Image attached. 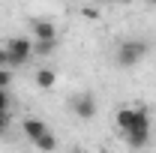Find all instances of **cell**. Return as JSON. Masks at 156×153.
<instances>
[{
    "instance_id": "10",
    "label": "cell",
    "mask_w": 156,
    "mask_h": 153,
    "mask_svg": "<svg viewBox=\"0 0 156 153\" xmlns=\"http://www.w3.org/2000/svg\"><path fill=\"white\" fill-rule=\"evenodd\" d=\"M12 84V69H0V90H9Z\"/></svg>"
},
{
    "instance_id": "2",
    "label": "cell",
    "mask_w": 156,
    "mask_h": 153,
    "mask_svg": "<svg viewBox=\"0 0 156 153\" xmlns=\"http://www.w3.org/2000/svg\"><path fill=\"white\" fill-rule=\"evenodd\" d=\"M6 57H9V69H15V66H24L27 60L33 57V39L30 36H12L6 39Z\"/></svg>"
},
{
    "instance_id": "7",
    "label": "cell",
    "mask_w": 156,
    "mask_h": 153,
    "mask_svg": "<svg viewBox=\"0 0 156 153\" xmlns=\"http://www.w3.org/2000/svg\"><path fill=\"white\" fill-rule=\"evenodd\" d=\"M45 132H48V126H45L42 120H36V117H27V120H24V135H27L30 141H39Z\"/></svg>"
},
{
    "instance_id": "3",
    "label": "cell",
    "mask_w": 156,
    "mask_h": 153,
    "mask_svg": "<svg viewBox=\"0 0 156 153\" xmlns=\"http://www.w3.org/2000/svg\"><path fill=\"white\" fill-rule=\"evenodd\" d=\"M147 54V42L141 39H126L120 48H117V63L120 66H138Z\"/></svg>"
},
{
    "instance_id": "14",
    "label": "cell",
    "mask_w": 156,
    "mask_h": 153,
    "mask_svg": "<svg viewBox=\"0 0 156 153\" xmlns=\"http://www.w3.org/2000/svg\"><path fill=\"white\" fill-rule=\"evenodd\" d=\"M0 69H9V57H6V48L0 45Z\"/></svg>"
},
{
    "instance_id": "5",
    "label": "cell",
    "mask_w": 156,
    "mask_h": 153,
    "mask_svg": "<svg viewBox=\"0 0 156 153\" xmlns=\"http://www.w3.org/2000/svg\"><path fill=\"white\" fill-rule=\"evenodd\" d=\"M72 108H75V114L81 117V120H93V117H96V99L90 93H81V96H75Z\"/></svg>"
},
{
    "instance_id": "13",
    "label": "cell",
    "mask_w": 156,
    "mask_h": 153,
    "mask_svg": "<svg viewBox=\"0 0 156 153\" xmlns=\"http://www.w3.org/2000/svg\"><path fill=\"white\" fill-rule=\"evenodd\" d=\"M9 129V111H0V132Z\"/></svg>"
},
{
    "instance_id": "4",
    "label": "cell",
    "mask_w": 156,
    "mask_h": 153,
    "mask_svg": "<svg viewBox=\"0 0 156 153\" xmlns=\"http://www.w3.org/2000/svg\"><path fill=\"white\" fill-rule=\"evenodd\" d=\"M30 39L33 42H57V27L48 18H33L30 21Z\"/></svg>"
},
{
    "instance_id": "6",
    "label": "cell",
    "mask_w": 156,
    "mask_h": 153,
    "mask_svg": "<svg viewBox=\"0 0 156 153\" xmlns=\"http://www.w3.org/2000/svg\"><path fill=\"white\" fill-rule=\"evenodd\" d=\"M54 84H57V72H54L51 66L36 69V87H39V90H51Z\"/></svg>"
},
{
    "instance_id": "15",
    "label": "cell",
    "mask_w": 156,
    "mask_h": 153,
    "mask_svg": "<svg viewBox=\"0 0 156 153\" xmlns=\"http://www.w3.org/2000/svg\"><path fill=\"white\" fill-rule=\"evenodd\" d=\"M117 3H132V0H117Z\"/></svg>"
},
{
    "instance_id": "12",
    "label": "cell",
    "mask_w": 156,
    "mask_h": 153,
    "mask_svg": "<svg viewBox=\"0 0 156 153\" xmlns=\"http://www.w3.org/2000/svg\"><path fill=\"white\" fill-rule=\"evenodd\" d=\"M12 99H9V90H0V111H9Z\"/></svg>"
},
{
    "instance_id": "17",
    "label": "cell",
    "mask_w": 156,
    "mask_h": 153,
    "mask_svg": "<svg viewBox=\"0 0 156 153\" xmlns=\"http://www.w3.org/2000/svg\"><path fill=\"white\" fill-rule=\"evenodd\" d=\"M147 3H156V0H147Z\"/></svg>"
},
{
    "instance_id": "11",
    "label": "cell",
    "mask_w": 156,
    "mask_h": 153,
    "mask_svg": "<svg viewBox=\"0 0 156 153\" xmlns=\"http://www.w3.org/2000/svg\"><path fill=\"white\" fill-rule=\"evenodd\" d=\"M81 15H84L87 21H96V18H99V9H96V6H84V9H81Z\"/></svg>"
},
{
    "instance_id": "16",
    "label": "cell",
    "mask_w": 156,
    "mask_h": 153,
    "mask_svg": "<svg viewBox=\"0 0 156 153\" xmlns=\"http://www.w3.org/2000/svg\"><path fill=\"white\" fill-rule=\"evenodd\" d=\"M69 153H84V150H69Z\"/></svg>"
},
{
    "instance_id": "8",
    "label": "cell",
    "mask_w": 156,
    "mask_h": 153,
    "mask_svg": "<svg viewBox=\"0 0 156 153\" xmlns=\"http://www.w3.org/2000/svg\"><path fill=\"white\" fill-rule=\"evenodd\" d=\"M33 144H36V150H39V153H54V150H57V135L48 129V132L42 135L39 141H33Z\"/></svg>"
},
{
    "instance_id": "9",
    "label": "cell",
    "mask_w": 156,
    "mask_h": 153,
    "mask_svg": "<svg viewBox=\"0 0 156 153\" xmlns=\"http://www.w3.org/2000/svg\"><path fill=\"white\" fill-rule=\"evenodd\" d=\"M57 48V42H33V54H51Z\"/></svg>"
},
{
    "instance_id": "1",
    "label": "cell",
    "mask_w": 156,
    "mask_h": 153,
    "mask_svg": "<svg viewBox=\"0 0 156 153\" xmlns=\"http://www.w3.org/2000/svg\"><path fill=\"white\" fill-rule=\"evenodd\" d=\"M123 138H126V144L132 150H144L150 144V111L147 108H135V126L123 135Z\"/></svg>"
}]
</instances>
